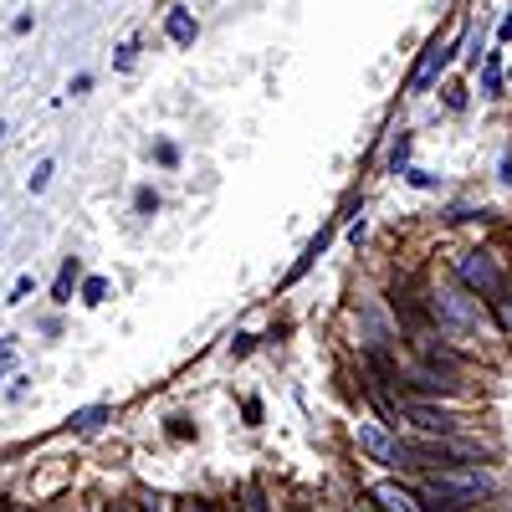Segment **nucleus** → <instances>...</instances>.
Masks as SVG:
<instances>
[{"mask_svg":"<svg viewBox=\"0 0 512 512\" xmlns=\"http://www.w3.org/2000/svg\"><path fill=\"white\" fill-rule=\"evenodd\" d=\"M359 451L369 456V461H379V466H400V472H410V446L405 441H395L390 431H384L379 420H359Z\"/></svg>","mask_w":512,"mask_h":512,"instance_id":"4","label":"nucleus"},{"mask_svg":"<svg viewBox=\"0 0 512 512\" xmlns=\"http://www.w3.org/2000/svg\"><path fill=\"white\" fill-rule=\"evenodd\" d=\"M405 420L415 425L420 436H456V431H461V420H456L451 410L431 405V400H405Z\"/></svg>","mask_w":512,"mask_h":512,"instance_id":"7","label":"nucleus"},{"mask_svg":"<svg viewBox=\"0 0 512 512\" xmlns=\"http://www.w3.org/2000/svg\"><path fill=\"white\" fill-rule=\"evenodd\" d=\"M180 512H210L205 502H180Z\"/></svg>","mask_w":512,"mask_h":512,"instance_id":"17","label":"nucleus"},{"mask_svg":"<svg viewBox=\"0 0 512 512\" xmlns=\"http://www.w3.org/2000/svg\"><path fill=\"white\" fill-rule=\"evenodd\" d=\"M425 313H431V318L441 323V333L456 338V344H477L482 328H487L482 297H477L472 287H456V282L431 287V297H425Z\"/></svg>","mask_w":512,"mask_h":512,"instance_id":"2","label":"nucleus"},{"mask_svg":"<svg viewBox=\"0 0 512 512\" xmlns=\"http://www.w3.org/2000/svg\"><path fill=\"white\" fill-rule=\"evenodd\" d=\"M369 502L384 507V512H420V502H415L400 482H374V487H369Z\"/></svg>","mask_w":512,"mask_h":512,"instance_id":"8","label":"nucleus"},{"mask_svg":"<svg viewBox=\"0 0 512 512\" xmlns=\"http://www.w3.org/2000/svg\"><path fill=\"white\" fill-rule=\"evenodd\" d=\"M0 134H6V123H0Z\"/></svg>","mask_w":512,"mask_h":512,"instance_id":"20","label":"nucleus"},{"mask_svg":"<svg viewBox=\"0 0 512 512\" xmlns=\"http://www.w3.org/2000/svg\"><path fill=\"white\" fill-rule=\"evenodd\" d=\"M77 256H67V262H62V272H57V287H52V297H57V303H72V282H77Z\"/></svg>","mask_w":512,"mask_h":512,"instance_id":"10","label":"nucleus"},{"mask_svg":"<svg viewBox=\"0 0 512 512\" xmlns=\"http://www.w3.org/2000/svg\"><path fill=\"white\" fill-rule=\"evenodd\" d=\"M497 88H502V67H497V62H487V72H482V93H487V98H497Z\"/></svg>","mask_w":512,"mask_h":512,"instance_id":"13","label":"nucleus"},{"mask_svg":"<svg viewBox=\"0 0 512 512\" xmlns=\"http://www.w3.org/2000/svg\"><path fill=\"white\" fill-rule=\"evenodd\" d=\"M497 492V477L487 466H441V472L425 477V507L436 512H461V507H477Z\"/></svg>","mask_w":512,"mask_h":512,"instance_id":"1","label":"nucleus"},{"mask_svg":"<svg viewBox=\"0 0 512 512\" xmlns=\"http://www.w3.org/2000/svg\"><path fill=\"white\" fill-rule=\"evenodd\" d=\"M108 512H128V507H108Z\"/></svg>","mask_w":512,"mask_h":512,"instance_id":"19","label":"nucleus"},{"mask_svg":"<svg viewBox=\"0 0 512 512\" xmlns=\"http://www.w3.org/2000/svg\"><path fill=\"white\" fill-rule=\"evenodd\" d=\"M47 180H52V164H36V175H31V190H47Z\"/></svg>","mask_w":512,"mask_h":512,"instance_id":"16","label":"nucleus"},{"mask_svg":"<svg viewBox=\"0 0 512 512\" xmlns=\"http://www.w3.org/2000/svg\"><path fill=\"white\" fill-rule=\"evenodd\" d=\"M492 303H497V323H502V328L512 333V287H502V292L492 297Z\"/></svg>","mask_w":512,"mask_h":512,"instance_id":"11","label":"nucleus"},{"mask_svg":"<svg viewBox=\"0 0 512 512\" xmlns=\"http://www.w3.org/2000/svg\"><path fill=\"white\" fill-rule=\"evenodd\" d=\"M502 36H507V41H512V16H507V21H502Z\"/></svg>","mask_w":512,"mask_h":512,"instance_id":"18","label":"nucleus"},{"mask_svg":"<svg viewBox=\"0 0 512 512\" xmlns=\"http://www.w3.org/2000/svg\"><path fill=\"white\" fill-rule=\"evenodd\" d=\"M103 297H108V282H103V277H88V282H82V303H103Z\"/></svg>","mask_w":512,"mask_h":512,"instance_id":"12","label":"nucleus"},{"mask_svg":"<svg viewBox=\"0 0 512 512\" xmlns=\"http://www.w3.org/2000/svg\"><path fill=\"white\" fill-rule=\"evenodd\" d=\"M379 512H384V507H379Z\"/></svg>","mask_w":512,"mask_h":512,"instance_id":"21","label":"nucleus"},{"mask_svg":"<svg viewBox=\"0 0 512 512\" xmlns=\"http://www.w3.org/2000/svg\"><path fill=\"white\" fill-rule=\"evenodd\" d=\"M384 369H390V364H384ZM390 374H395V384H405V390H415V395H456L461 390L456 369H436V364H425V369H390Z\"/></svg>","mask_w":512,"mask_h":512,"instance_id":"5","label":"nucleus"},{"mask_svg":"<svg viewBox=\"0 0 512 512\" xmlns=\"http://www.w3.org/2000/svg\"><path fill=\"white\" fill-rule=\"evenodd\" d=\"M456 277H461V287H472L477 297H497V292L507 287V282H502V267H497V256L482 251V246H472V251L456 256Z\"/></svg>","mask_w":512,"mask_h":512,"instance_id":"3","label":"nucleus"},{"mask_svg":"<svg viewBox=\"0 0 512 512\" xmlns=\"http://www.w3.org/2000/svg\"><path fill=\"white\" fill-rule=\"evenodd\" d=\"M134 205L149 216V210H159V195H154V190H139V195H134Z\"/></svg>","mask_w":512,"mask_h":512,"instance_id":"15","label":"nucleus"},{"mask_svg":"<svg viewBox=\"0 0 512 512\" xmlns=\"http://www.w3.org/2000/svg\"><path fill=\"white\" fill-rule=\"evenodd\" d=\"M164 31H169V41L190 47V41H195V16H190L185 6H175V11H169V21H164Z\"/></svg>","mask_w":512,"mask_h":512,"instance_id":"9","label":"nucleus"},{"mask_svg":"<svg viewBox=\"0 0 512 512\" xmlns=\"http://www.w3.org/2000/svg\"><path fill=\"white\" fill-rule=\"evenodd\" d=\"M103 415H108V410H103V405H93V410H82V415H72V425H77V431H93V425H98Z\"/></svg>","mask_w":512,"mask_h":512,"instance_id":"14","label":"nucleus"},{"mask_svg":"<svg viewBox=\"0 0 512 512\" xmlns=\"http://www.w3.org/2000/svg\"><path fill=\"white\" fill-rule=\"evenodd\" d=\"M456 57V41H441V31L425 41V52H420V62H415V72H410V93H425L431 82L441 77V67Z\"/></svg>","mask_w":512,"mask_h":512,"instance_id":"6","label":"nucleus"}]
</instances>
